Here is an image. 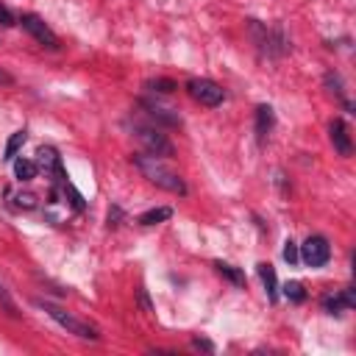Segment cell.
<instances>
[{"instance_id": "19", "label": "cell", "mask_w": 356, "mask_h": 356, "mask_svg": "<svg viewBox=\"0 0 356 356\" xmlns=\"http://www.w3.org/2000/svg\"><path fill=\"white\" fill-rule=\"evenodd\" d=\"M284 261H286V264H298V261H300V256H298V245H295L292 239L284 242Z\"/></svg>"}, {"instance_id": "1", "label": "cell", "mask_w": 356, "mask_h": 356, "mask_svg": "<svg viewBox=\"0 0 356 356\" xmlns=\"http://www.w3.org/2000/svg\"><path fill=\"white\" fill-rule=\"evenodd\" d=\"M134 164H136V170H139L150 184H156L159 189H167V192H172V195H186L184 178H181L178 172H172L167 164H161L156 156L136 153V156H134Z\"/></svg>"}, {"instance_id": "11", "label": "cell", "mask_w": 356, "mask_h": 356, "mask_svg": "<svg viewBox=\"0 0 356 356\" xmlns=\"http://www.w3.org/2000/svg\"><path fill=\"white\" fill-rule=\"evenodd\" d=\"M172 217V209L170 206H159V209H150L145 214H139V225H156V222H164Z\"/></svg>"}, {"instance_id": "3", "label": "cell", "mask_w": 356, "mask_h": 356, "mask_svg": "<svg viewBox=\"0 0 356 356\" xmlns=\"http://www.w3.org/2000/svg\"><path fill=\"white\" fill-rule=\"evenodd\" d=\"M186 92H189L192 100H197L200 106H209V108L220 106L222 97H225L222 86L214 83L211 78H189V81H186Z\"/></svg>"}, {"instance_id": "9", "label": "cell", "mask_w": 356, "mask_h": 356, "mask_svg": "<svg viewBox=\"0 0 356 356\" xmlns=\"http://www.w3.org/2000/svg\"><path fill=\"white\" fill-rule=\"evenodd\" d=\"M270 128H273V108L270 106H259L256 108V134H259L261 142L270 134Z\"/></svg>"}, {"instance_id": "4", "label": "cell", "mask_w": 356, "mask_h": 356, "mask_svg": "<svg viewBox=\"0 0 356 356\" xmlns=\"http://www.w3.org/2000/svg\"><path fill=\"white\" fill-rule=\"evenodd\" d=\"M136 139L142 142V147L147 150V156H172V145H170V139L159 131V128H153V125H136Z\"/></svg>"}, {"instance_id": "6", "label": "cell", "mask_w": 356, "mask_h": 356, "mask_svg": "<svg viewBox=\"0 0 356 356\" xmlns=\"http://www.w3.org/2000/svg\"><path fill=\"white\" fill-rule=\"evenodd\" d=\"M19 25H22L42 47H50V50L58 47V36L50 31V25H47L42 17H36V14H22V17H19Z\"/></svg>"}, {"instance_id": "18", "label": "cell", "mask_w": 356, "mask_h": 356, "mask_svg": "<svg viewBox=\"0 0 356 356\" xmlns=\"http://www.w3.org/2000/svg\"><path fill=\"white\" fill-rule=\"evenodd\" d=\"M147 89L170 95V92H172V89H178V86H175V81H170V78H156V81H147Z\"/></svg>"}, {"instance_id": "17", "label": "cell", "mask_w": 356, "mask_h": 356, "mask_svg": "<svg viewBox=\"0 0 356 356\" xmlns=\"http://www.w3.org/2000/svg\"><path fill=\"white\" fill-rule=\"evenodd\" d=\"M325 86H328V92H331V95H337V97H342V100H345V95H342V81H339V75L328 72V75H325ZM345 106L350 108V103H348V100H345Z\"/></svg>"}, {"instance_id": "13", "label": "cell", "mask_w": 356, "mask_h": 356, "mask_svg": "<svg viewBox=\"0 0 356 356\" xmlns=\"http://www.w3.org/2000/svg\"><path fill=\"white\" fill-rule=\"evenodd\" d=\"M214 267H217V273L225 275L231 284H236V286L245 284V273H242V270H236V267H231V264H225V261H214Z\"/></svg>"}, {"instance_id": "10", "label": "cell", "mask_w": 356, "mask_h": 356, "mask_svg": "<svg viewBox=\"0 0 356 356\" xmlns=\"http://www.w3.org/2000/svg\"><path fill=\"white\" fill-rule=\"evenodd\" d=\"M36 172H39V164H36V161H31V159H17V161H14V175H17L19 181H33Z\"/></svg>"}, {"instance_id": "15", "label": "cell", "mask_w": 356, "mask_h": 356, "mask_svg": "<svg viewBox=\"0 0 356 356\" xmlns=\"http://www.w3.org/2000/svg\"><path fill=\"white\" fill-rule=\"evenodd\" d=\"M61 189H64V195H70L72 209H75V211H83V206H86V203H83V195H81V192H78V189H75V186H72L67 178L61 181Z\"/></svg>"}, {"instance_id": "12", "label": "cell", "mask_w": 356, "mask_h": 356, "mask_svg": "<svg viewBox=\"0 0 356 356\" xmlns=\"http://www.w3.org/2000/svg\"><path fill=\"white\" fill-rule=\"evenodd\" d=\"M142 108H147V114H150L153 120H161V122H167V125H178V122H181L178 114H170V108H161V106H156V103H145V100H142Z\"/></svg>"}, {"instance_id": "7", "label": "cell", "mask_w": 356, "mask_h": 356, "mask_svg": "<svg viewBox=\"0 0 356 356\" xmlns=\"http://www.w3.org/2000/svg\"><path fill=\"white\" fill-rule=\"evenodd\" d=\"M328 136H331V145H334V150L339 153V156H350L353 153V142H350V134H348V125L342 122V120H334L331 125H328Z\"/></svg>"}, {"instance_id": "2", "label": "cell", "mask_w": 356, "mask_h": 356, "mask_svg": "<svg viewBox=\"0 0 356 356\" xmlns=\"http://www.w3.org/2000/svg\"><path fill=\"white\" fill-rule=\"evenodd\" d=\"M36 306L44 309V312H47L61 328H67L70 334H75V337H81V339H100V334H97L95 325H89V323L72 317L67 309H61V306H56V303H50V300H36Z\"/></svg>"}, {"instance_id": "24", "label": "cell", "mask_w": 356, "mask_h": 356, "mask_svg": "<svg viewBox=\"0 0 356 356\" xmlns=\"http://www.w3.org/2000/svg\"><path fill=\"white\" fill-rule=\"evenodd\" d=\"M195 345L203 348V350H211V342H206V339H195Z\"/></svg>"}, {"instance_id": "20", "label": "cell", "mask_w": 356, "mask_h": 356, "mask_svg": "<svg viewBox=\"0 0 356 356\" xmlns=\"http://www.w3.org/2000/svg\"><path fill=\"white\" fill-rule=\"evenodd\" d=\"M0 306H3V309H6V312H8L11 317H19V309L14 306V300L8 298V292L3 289V284H0Z\"/></svg>"}, {"instance_id": "14", "label": "cell", "mask_w": 356, "mask_h": 356, "mask_svg": "<svg viewBox=\"0 0 356 356\" xmlns=\"http://www.w3.org/2000/svg\"><path fill=\"white\" fill-rule=\"evenodd\" d=\"M25 139H28V134H25V131H14V134L8 136V142H6V156H3V159H8V161H11V159L17 156V150L25 145Z\"/></svg>"}, {"instance_id": "5", "label": "cell", "mask_w": 356, "mask_h": 356, "mask_svg": "<svg viewBox=\"0 0 356 356\" xmlns=\"http://www.w3.org/2000/svg\"><path fill=\"white\" fill-rule=\"evenodd\" d=\"M298 256H300V261L309 264V267H323V264L331 259V245H328L325 236H309V239L300 245Z\"/></svg>"}, {"instance_id": "21", "label": "cell", "mask_w": 356, "mask_h": 356, "mask_svg": "<svg viewBox=\"0 0 356 356\" xmlns=\"http://www.w3.org/2000/svg\"><path fill=\"white\" fill-rule=\"evenodd\" d=\"M36 206V195L25 192V195H17V209H33Z\"/></svg>"}, {"instance_id": "23", "label": "cell", "mask_w": 356, "mask_h": 356, "mask_svg": "<svg viewBox=\"0 0 356 356\" xmlns=\"http://www.w3.org/2000/svg\"><path fill=\"white\" fill-rule=\"evenodd\" d=\"M139 303L145 306V312H150V309H153V306H150V300H147V292H145V289H139Z\"/></svg>"}, {"instance_id": "16", "label": "cell", "mask_w": 356, "mask_h": 356, "mask_svg": "<svg viewBox=\"0 0 356 356\" xmlns=\"http://www.w3.org/2000/svg\"><path fill=\"white\" fill-rule=\"evenodd\" d=\"M284 295H286L292 303H303V300H306V289H303L300 281H289V284L284 286Z\"/></svg>"}, {"instance_id": "8", "label": "cell", "mask_w": 356, "mask_h": 356, "mask_svg": "<svg viewBox=\"0 0 356 356\" xmlns=\"http://www.w3.org/2000/svg\"><path fill=\"white\" fill-rule=\"evenodd\" d=\"M259 275H261V281H264V289H267V298L275 303L278 300V281H275V270L270 267V264H259Z\"/></svg>"}, {"instance_id": "22", "label": "cell", "mask_w": 356, "mask_h": 356, "mask_svg": "<svg viewBox=\"0 0 356 356\" xmlns=\"http://www.w3.org/2000/svg\"><path fill=\"white\" fill-rule=\"evenodd\" d=\"M14 25V14L0 3V28H11Z\"/></svg>"}]
</instances>
